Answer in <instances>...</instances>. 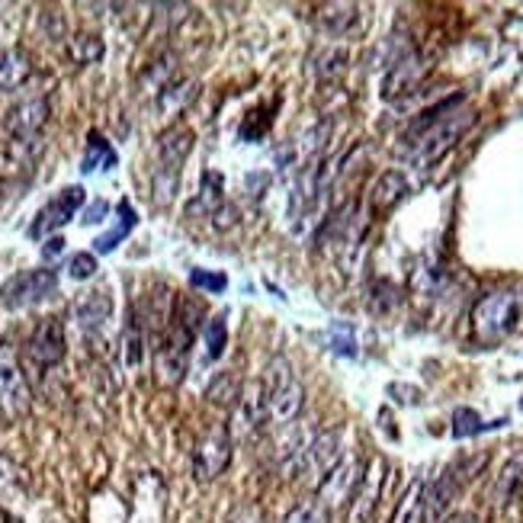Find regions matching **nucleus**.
Masks as SVG:
<instances>
[{
    "instance_id": "6e6552de",
    "label": "nucleus",
    "mask_w": 523,
    "mask_h": 523,
    "mask_svg": "<svg viewBox=\"0 0 523 523\" xmlns=\"http://www.w3.org/2000/svg\"><path fill=\"white\" fill-rule=\"evenodd\" d=\"M33 405V392L23 376V366L10 344L0 347V408L7 418H23Z\"/></svg>"
},
{
    "instance_id": "2eb2a0df",
    "label": "nucleus",
    "mask_w": 523,
    "mask_h": 523,
    "mask_svg": "<svg viewBox=\"0 0 523 523\" xmlns=\"http://www.w3.org/2000/svg\"><path fill=\"white\" fill-rule=\"evenodd\" d=\"M337 463H341V434H337V430H325V434H318L312 443H305L296 472L312 475V479L321 482Z\"/></svg>"
},
{
    "instance_id": "473e14b6",
    "label": "nucleus",
    "mask_w": 523,
    "mask_h": 523,
    "mask_svg": "<svg viewBox=\"0 0 523 523\" xmlns=\"http://www.w3.org/2000/svg\"><path fill=\"white\" fill-rule=\"evenodd\" d=\"M190 283L196 289H203V292H225V286H228L225 273H209V270H193Z\"/></svg>"
},
{
    "instance_id": "dca6fc26",
    "label": "nucleus",
    "mask_w": 523,
    "mask_h": 523,
    "mask_svg": "<svg viewBox=\"0 0 523 523\" xmlns=\"http://www.w3.org/2000/svg\"><path fill=\"white\" fill-rule=\"evenodd\" d=\"M110 312H113V299L106 296L103 289H94V292H84V296L74 302V318H78V325L90 334V331H100L106 321H110Z\"/></svg>"
},
{
    "instance_id": "4be33fe9",
    "label": "nucleus",
    "mask_w": 523,
    "mask_h": 523,
    "mask_svg": "<svg viewBox=\"0 0 523 523\" xmlns=\"http://www.w3.org/2000/svg\"><path fill=\"white\" fill-rule=\"evenodd\" d=\"M138 225V215H135V209H132V203H126L122 199L119 203V222L110 228L106 235H100L97 241H94V254H110V251H116L122 241L129 238V232Z\"/></svg>"
},
{
    "instance_id": "39448f33",
    "label": "nucleus",
    "mask_w": 523,
    "mask_h": 523,
    "mask_svg": "<svg viewBox=\"0 0 523 523\" xmlns=\"http://www.w3.org/2000/svg\"><path fill=\"white\" fill-rule=\"evenodd\" d=\"M485 456L479 459H459V463L446 466L434 482L424 488V498H421V523H443L446 520V511H450L453 498L459 495V488H463L475 469H482Z\"/></svg>"
},
{
    "instance_id": "72a5a7b5",
    "label": "nucleus",
    "mask_w": 523,
    "mask_h": 523,
    "mask_svg": "<svg viewBox=\"0 0 523 523\" xmlns=\"http://www.w3.org/2000/svg\"><path fill=\"white\" fill-rule=\"evenodd\" d=\"M344 61H347V52L344 49H334V52H325V65H321V78H337V74L344 71Z\"/></svg>"
},
{
    "instance_id": "a878e982",
    "label": "nucleus",
    "mask_w": 523,
    "mask_h": 523,
    "mask_svg": "<svg viewBox=\"0 0 523 523\" xmlns=\"http://www.w3.org/2000/svg\"><path fill=\"white\" fill-rule=\"evenodd\" d=\"M507 421H482V414H475L472 408H456L453 414V437L456 440H463V437H475V434H482V430H491V427H501Z\"/></svg>"
},
{
    "instance_id": "2f4dec72",
    "label": "nucleus",
    "mask_w": 523,
    "mask_h": 523,
    "mask_svg": "<svg viewBox=\"0 0 523 523\" xmlns=\"http://www.w3.org/2000/svg\"><path fill=\"white\" fill-rule=\"evenodd\" d=\"M328 337H331V350L344 353V357H353V353H357V344H353V328L350 325H334L328 331Z\"/></svg>"
},
{
    "instance_id": "6ab92c4d",
    "label": "nucleus",
    "mask_w": 523,
    "mask_h": 523,
    "mask_svg": "<svg viewBox=\"0 0 523 523\" xmlns=\"http://www.w3.org/2000/svg\"><path fill=\"white\" fill-rule=\"evenodd\" d=\"M33 74V58L23 49H4L0 52V90H17Z\"/></svg>"
},
{
    "instance_id": "9b49d317",
    "label": "nucleus",
    "mask_w": 523,
    "mask_h": 523,
    "mask_svg": "<svg viewBox=\"0 0 523 523\" xmlns=\"http://www.w3.org/2000/svg\"><path fill=\"white\" fill-rule=\"evenodd\" d=\"M228 463H232V437H228V427H215L193 450V479L196 482L219 479L228 469Z\"/></svg>"
},
{
    "instance_id": "c756f323",
    "label": "nucleus",
    "mask_w": 523,
    "mask_h": 523,
    "mask_svg": "<svg viewBox=\"0 0 523 523\" xmlns=\"http://www.w3.org/2000/svg\"><path fill=\"white\" fill-rule=\"evenodd\" d=\"M203 341H206V357H209V360H219L222 353H225V341H228L225 318H209V321H206Z\"/></svg>"
},
{
    "instance_id": "c85d7f7f",
    "label": "nucleus",
    "mask_w": 523,
    "mask_h": 523,
    "mask_svg": "<svg viewBox=\"0 0 523 523\" xmlns=\"http://www.w3.org/2000/svg\"><path fill=\"white\" fill-rule=\"evenodd\" d=\"M193 97V84L190 81H171L164 90H158V110L167 113V110H180L183 103Z\"/></svg>"
},
{
    "instance_id": "f704fd0d",
    "label": "nucleus",
    "mask_w": 523,
    "mask_h": 523,
    "mask_svg": "<svg viewBox=\"0 0 523 523\" xmlns=\"http://www.w3.org/2000/svg\"><path fill=\"white\" fill-rule=\"evenodd\" d=\"M228 523H264V517H260V511L257 507H238V511L228 517Z\"/></svg>"
},
{
    "instance_id": "423d86ee",
    "label": "nucleus",
    "mask_w": 523,
    "mask_h": 523,
    "mask_svg": "<svg viewBox=\"0 0 523 523\" xmlns=\"http://www.w3.org/2000/svg\"><path fill=\"white\" fill-rule=\"evenodd\" d=\"M193 148V132L187 126H174L171 132L161 135L158 142V167H155V199L158 203H171L180 183V164L187 161Z\"/></svg>"
},
{
    "instance_id": "f3484780",
    "label": "nucleus",
    "mask_w": 523,
    "mask_h": 523,
    "mask_svg": "<svg viewBox=\"0 0 523 523\" xmlns=\"http://www.w3.org/2000/svg\"><path fill=\"white\" fill-rule=\"evenodd\" d=\"M405 193H408V180H405V174L389 171V174H382V177L376 180L373 193H369V206H373L376 215H382V212H389V209H395L398 203H402Z\"/></svg>"
},
{
    "instance_id": "393cba45",
    "label": "nucleus",
    "mask_w": 523,
    "mask_h": 523,
    "mask_svg": "<svg viewBox=\"0 0 523 523\" xmlns=\"http://www.w3.org/2000/svg\"><path fill=\"white\" fill-rule=\"evenodd\" d=\"M68 52L71 58L78 61V65H97V61L103 58V39L94 36V33H78L71 42H68Z\"/></svg>"
},
{
    "instance_id": "4c0bfd02",
    "label": "nucleus",
    "mask_w": 523,
    "mask_h": 523,
    "mask_svg": "<svg viewBox=\"0 0 523 523\" xmlns=\"http://www.w3.org/2000/svg\"><path fill=\"white\" fill-rule=\"evenodd\" d=\"M443 523H475V520H472L469 514H450Z\"/></svg>"
},
{
    "instance_id": "7ed1b4c3",
    "label": "nucleus",
    "mask_w": 523,
    "mask_h": 523,
    "mask_svg": "<svg viewBox=\"0 0 523 523\" xmlns=\"http://www.w3.org/2000/svg\"><path fill=\"white\" fill-rule=\"evenodd\" d=\"M523 312V296L520 289H495L475 302L472 309V334L479 344L495 347L504 337H511Z\"/></svg>"
},
{
    "instance_id": "c9c22d12",
    "label": "nucleus",
    "mask_w": 523,
    "mask_h": 523,
    "mask_svg": "<svg viewBox=\"0 0 523 523\" xmlns=\"http://www.w3.org/2000/svg\"><path fill=\"white\" fill-rule=\"evenodd\" d=\"M106 212H110V206H106L103 199H100V203H94V206H90V209L84 212V222H87V225L103 222V215H106Z\"/></svg>"
},
{
    "instance_id": "4468645a",
    "label": "nucleus",
    "mask_w": 523,
    "mask_h": 523,
    "mask_svg": "<svg viewBox=\"0 0 523 523\" xmlns=\"http://www.w3.org/2000/svg\"><path fill=\"white\" fill-rule=\"evenodd\" d=\"M363 482V466L357 463V459H341L325 479L318 482V501L328 507H344L347 501H353V495H357V488Z\"/></svg>"
},
{
    "instance_id": "ddd939ff",
    "label": "nucleus",
    "mask_w": 523,
    "mask_h": 523,
    "mask_svg": "<svg viewBox=\"0 0 523 523\" xmlns=\"http://www.w3.org/2000/svg\"><path fill=\"white\" fill-rule=\"evenodd\" d=\"M424 74H427V65H424V58L408 49L398 55L389 71H386V81H382V100H402V97H411L414 90L421 87L424 81Z\"/></svg>"
},
{
    "instance_id": "bb28decb",
    "label": "nucleus",
    "mask_w": 523,
    "mask_h": 523,
    "mask_svg": "<svg viewBox=\"0 0 523 523\" xmlns=\"http://www.w3.org/2000/svg\"><path fill=\"white\" fill-rule=\"evenodd\" d=\"M222 203H225V183H222L219 174L206 171V174H203V193H199V199L193 203V209H199V212H219Z\"/></svg>"
},
{
    "instance_id": "f257e3e1",
    "label": "nucleus",
    "mask_w": 523,
    "mask_h": 523,
    "mask_svg": "<svg viewBox=\"0 0 523 523\" xmlns=\"http://www.w3.org/2000/svg\"><path fill=\"white\" fill-rule=\"evenodd\" d=\"M203 315V309L193 299H183L174 312L171 328L161 334V347H158V379L164 386H177L187 376V363H190V347L196 341V318Z\"/></svg>"
},
{
    "instance_id": "aec40b11",
    "label": "nucleus",
    "mask_w": 523,
    "mask_h": 523,
    "mask_svg": "<svg viewBox=\"0 0 523 523\" xmlns=\"http://www.w3.org/2000/svg\"><path fill=\"white\" fill-rule=\"evenodd\" d=\"M523 495V453H517L514 459H507L498 482H495V504L507 507L511 501H517Z\"/></svg>"
},
{
    "instance_id": "0eeeda50",
    "label": "nucleus",
    "mask_w": 523,
    "mask_h": 523,
    "mask_svg": "<svg viewBox=\"0 0 523 523\" xmlns=\"http://www.w3.org/2000/svg\"><path fill=\"white\" fill-rule=\"evenodd\" d=\"M55 289H58L55 270H49V267L23 270L0 286V305H4V309H29V305L49 299Z\"/></svg>"
},
{
    "instance_id": "cd10ccee",
    "label": "nucleus",
    "mask_w": 523,
    "mask_h": 523,
    "mask_svg": "<svg viewBox=\"0 0 523 523\" xmlns=\"http://www.w3.org/2000/svg\"><path fill=\"white\" fill-rule=\"evenodd\" d=\"M283 523H331V511L318 498H312V501H302L292 507L283 517Z\"/></svg>"
},
{
    "instance_id": "5701e85b",
    "label": "nucleus",
    "mask_w": 523,
    "mask_h": 523,
    "mask_svg": "<svg viewBox=\"0 0 523 523\" xmlns=\"http://www.w3.org/2000/svg\"><path fill=\"white\" fill-rule=\"evenodd\" d=\"M206 398L212 405H222V408H235L238 398H241V379L228 369V373H215V379L209 382Z\"/></svg>"
},
{
    "instance_id": "b1692460",
    "label": "nucleus",
    "mask_w": 523,
    "mask_h": 523,
    "mask_svg": "<svg viewBox=\"0 0 523 523\" xmlns=\"http://www.w3.org/2000/svg\"><path fill=\"white\" fill-rule=\"evenodd\" d=\"M318 23L325 26V33L344 36L347 29L357 23V7H353V4H328V7H321Z\"/></svg>"
},
{
    "instance_id": "9d476101",
    "label": "nucleus",
    "mask_w": 523,
    "mask_h": 523,
    "mask_svg": "<svg viewBox=\"0 0 523 523\" xmlns=\"http://www.w3.org/2000/svg\"><path fill=\"white\" fill-rule=\"evenodd\" d=\"M84 199H87L84 187H65L61 193H55L49 203L36 212V219H33V225H29L26 235L33 241H39L45 235H55L58 228H65L74 219V212L84 206Z\"/></svg>"
},
{
    "instance_id": "f03ea898",
    "label": "nucleus",
    "mask_w": 523,
    "mask_h": 523,
    "mask_svg": "<svg viewBox=\"0 0 523 523\" xmlns=\"http://www.w3.org/2000/svg\"><path fill=\"white\" fill-rule=\"evenodd\" d=\"M260 405H264V424L286 427L302 414L305 408V389L292 373V363L286 357H273L264 376V392H260Z\"/></svg>"
},
{
    "instance_id": "20e7f679",
    "label": "nucleus",
    "mask_w": 523,
    "mask_h": 523,
    "mask_svg": "<svg viewBox=\"0 0 523 523\" xmlns=\"http://www.w3.org/2000/svg\"><path fill=\"white\" fill-rule=\"evenodd\" d=\"M475 122V113L472 110H463V106H456L453 113H446L443 119H437L434 126L424 129L421 135L408 138V148H405V158L418 167V171H427L430 164H437L446 151H450L459 138H463Z\"/></svg>"
},
{
    "instance_id": "f8f14e48",
    "label": "nucleus",
    "mask_w": 523,
    "mask_h": 523,
    "mask_svg": "<svg viewBox=\"0 0 523 523\" xmlns=\"http://www.w3.org/2000/svg\"><path fill=\"white\" fill-rule=\"evenodd\" d=\"M65 353H68V341H65V325H61V318H42L26 341V357L36 366L49 369L65 360Z\"/></svg>"
},
{
    "instance_id": "412c9836",
    "label": "nucleus",
    "mask_w": 523,
    "mask_h": 523,
    "mask_svg": "<svg viewBox=\"0 0 523 523\" xmlns=\"http://www.w3.org/2000/svg\"><path fill=\"white\" fill-rule=\"evenodd\" d=\"M382 466L376 463L373 469H369L366 475H363V482H360V488H357V495H353V523H366L369 517H373V511H376V498H379V485H382Z\"/></svg>"
},
{
    "instance_id": "e433bc0d",
    "label": "nucleus",
    "mask_w": 523,
    "mask_h": 523,
    "mask_svg": "<svg viewBox=\"0 0 523 523\" xmlns=\"http://www.w3.org/2000/svg\"><path fill=\"white\" fill-rule=\"evenodd\" d=\"M61 251H65V238H49V241H45V248H42V257L52 260V257H58Z\"/></svg>"
},
{
    "instance_id": "1a4fd4ad",
    "label": "nucleus",
    "mask_w": 523,
    "mask_h": 523,
    "mask_svg": "<svg viewBox=\"0 0 523 523\" xmlns=\"http://www.w3.org/2000/svg\"><path fill=\"white\" fill-rule=\"evenodd\" d=\"M49 122V100L45 97H29L17 103L7 116V132L17 151H33L39 148V135Z\"/></svg>"
},
{
    "instance_id": "7c9ffc66",
    "label": "nucleus",
    "mask_w": 523,
    "mask_h": 523,
    "mask_svg": "<svg viewBox=\"0 0 523 523\" xmlns=\"http://www.w3.org/2000/svg\"><path fill=\"white\" fill-rule=\"evenodd\" d=\"M68 273L74 280H90V276L97 273V254L94 251H81L68 260Z\"/></svg>"
},
{
    "instance_id": "a211bd4d",
    "label": "nucleus",
    "mask_w": 523,
    "mask_h": 523,
    "mask_svg": "<svg viewBox=\"0 0 523 523\" xmlns=\"http://www.w3.org/2000/svg\"><path fill=\"white\" fill-rule=\"evenodd\" d=\"M119 164V155L116 148L106 142V138L90 129L87 132V148H84V158H81V171L84 174H94V171H113V167Z\"/></svg>"
}]
</instances>
